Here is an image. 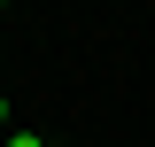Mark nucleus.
Listing matches in <instances>:
<instances>
[{
    "label": "nucleus",
    "mask_w": 155,
    "mask_h": 147,
    "mask_svg": "<svg viewBox=\"0 0 155 147\" xmlns=\"http://www.w3.org/2000/svg\"><path fill=\"white\" fill-rule=\"evenodd\" d=\"M0 147H47V139H39V132H8Z\"/></svg>",
    "instance_id": "nucleus-1"
},
{
    "label": "nucleus",
    "mask_w": 155,
    "mask_h": 147,
    "mask_svg": "<svg viewBox=\"0 0 155 147\" xmlns=\"http://www.w3.org/2000/svg\"><path fill=\"white\" fill-rule=\"evenodd\" d=\"M0 139H8V101H0Z\"/></svg>",
    "instance_id": "nucleus-2"
}]
</instances>
